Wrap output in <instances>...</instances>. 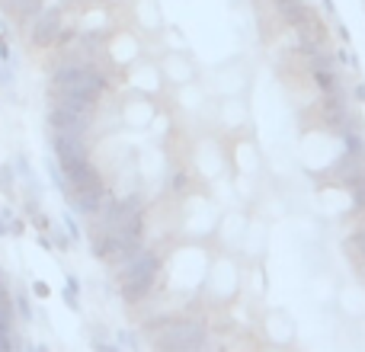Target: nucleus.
Returning <instances> with one entry per match:
<instances>
[{
  "mask_svg": "<svg viewBox=\"0 0 365 352\" xmlns=\"http://www.w3.org/2000/svg\"><path fill=\"white\" fill-rule=\"evenodd\" d=\"M247 224H250V212H247V208H225V212H218V221H215V227H212L208 244H212L215 250L240 253L244 250Z\"/></svg>",
  "mask_w": 365,
  "mask_h": 352,
  "instance_id": "obj_13",
  "label": "nucleus"
},
{
  "mask_svg": "<svg viewBox=\"0 0 365 352\" xmlns=\"http://www.w3.org/2000/svg\"><path fill=\"white\" fill-rule=\"evenodd\" d=\"M119 77H122V83H125V90H138V93H148V96L167 93L164 77H160V68H158V58H151V55H141L138 61L128 64Z\"/></svg>",
  "mask_w": 365,
  "mask_h": 352,
  "instance_id": "obj_15",
  "label": "nucleus"
},
{
  "mask_svg": "<svg viewBox=\"0 0 365 352\" xmlns=\"http://www.w3.org/2000/svg\"><path fill=\"white\" fill-rule=\"evenodd\" d=\"M138 176L164 180L167 176V154L160 147H141L138 151Z\"/></svg>",
  "mask_w": 365,
  "mask_h": 352,
  "instance_id": "obj_19",
  "label": "nucleus"
},
{
  "mask_svg": "<svg viewBox=\"0 0 365 352\" xmlns=\"http://www.w3.org/2000/svg\"><path fill=\"white\" fill-rule=\"evenodd\" d=\"M205 119L212 122V128L218 135H234V132H244L250 128L253 113H250V100L247 93H231V96H212L208 103V113Z\"/></svg>",
  "mask_w": 365,
  "mask_h": 352,
  "instance_id": "obj_10",
  "label": "nucleus"
},
{
  "mask_svg": "<svg viewBox=\"0 0 365 352\" xmlns=\"http://www.w3.org/2000/svg\"><path fill=\"white\" fill-rule=\"evenodd\" d=\"M158 349H177V352H195L208 346V327L199 317H167L158 323L154 333Z\"/></svg>",
  "mask_w": 365,
  "mask_h": 352,
  "instance_id": "obj_6",
  "label": "nucleus"
},
{
  "mask_svg": "<svg viewBox=\"0 0 365 352\" xmlns=\"http://www.w3.org/2000/svg\"><path fill=\"white\" fill-rule=\"evenodd\" d=\"M106 6H125V0H103Z\"/></svg>",
  "mask_w": 365,
  "mask_h": 352,
  "instance_id": "obj_24",
  "label": "nucleus"
},
{
  "mask_svg": "<svg viewBox=\"0 0 365 352\" xmlns=\"http://www.w3.org/2000/svg\"><path fill=\"white\" fill-rule=\"evenodd\" d=\"M55 32H58V13H48V16L42 19V26H38V38H42V42H48Z\"/></svg>",
  "mask_w": 365,
  "mask_h": 352,
  "instance_id": "obj_22",
  "label": "nucleus"
},
{
  "mask_svg": "<svg viewBox=\"0 0 365 352\" xmlns=\"http://www.w3.org/2000/svg\"><path fill=\"white\" fill-rule=\"evenodd\" d=\"M225 154H227V176H253V180H259L266 157L253 128L225 135Z\"/></svg>",
  "mask_w": 365,
  "mask_h": 352,
  "instance_id": "obj_8",
  "label": "nucleus"
},
{
  "mask_svg": "<svg viewBox=\"0 0 365 352\" xmlns=\"http://www.w3.org/2000/svg\"><path fill=\"white\" fill-rule=\"evenodd\" d=\"M359 100H365V87H359Z\"/></svg>",
  "mask_w": 365,
  "mask_h": 352,
  "instance_id": "obj_25",
  "label": "nucleus"
},
{
  "mask_svg": "<svg viewBox=\"0 0 365 352\" xmlns=\"http://www.w3.org/2000/svg\"><path fill=\"white\" fill-rule=\"evenodd\" d=\"M215 247L208 240H182L177 237L167 250H160V279L167 295L173 298H199L202 279H205L208 259Z\"/></svg>",
  "mask_w": 365,
  "mask_h": 352,
  "instance_id": "obj_1",
  "label": "nucleus"
},
{
  "mask_svg": "<svg viewBox=\"0 0 365 352\" xmlns=\"http://www.w3.org/2000/svg\"><path fill=\"white\" fill-rule=\"evenodd\" d=\"M253 68L247 58H227L208 74V93L212 96H231V93H250Z\"/></svg>",
  "mask_w": 365,
  "mask_h": 352,
  "instance_id": "obj_11",
  "label": "nucleus"
},
{
  "mask_svg": "<svg viewBox=\"0 0 365 352\" xmlns=\"http://www.w3.org/2000/svg\"><path fill=\"white\" fill-rule=\"evenodd\" d=\"M349 244H353V250H356V259H359V266H362V272H365V231H359V234H356V237L349 240Z\"/></svg>",
  "mask_w": 365,
  "mask_h": 352,
  "instance_id": "obj_23",
  "label": "nucleus"
},
{
  "mask_svg": "<svg viewBox=\"0 0 365 352\" xmlns=\"http://www.w3.org/2000/svg\"><path fill=\"white\" fill-rule=\"evenodd\" d=\"M186 164H189V173H192L202 186H215L218 180H227L225 135H218L215 128L199 132L192 141H189Z\"/></svg>",
  "mask_w": 365,
  "mask_h": 352,
  "instance_id": "obj_5",
  "label": "nucleus"
},
{
  "mask_svg": "<svg viewBox=\"0 0 365 352\" xmlns=\"http://www.w3.org/2000/svg\"><path fill=\"white\" fill-rule=\"evenodd\" d=\"M244 295V257L231 250H215L202 279L199 298L215 311H227Z\"/></svg>",
  "mask_w": 365,
  "mask_h": 352,
  "instance_id": "obj_2",
  "label": "nucleus"
},
{
  "mask_svg": "<svg viewBox=\"0 0 365 352\" xmlns=\"http://www.w3.org/2000/svg\"><path fill=\"white\" fill-rule=\"evenodd\" d=\"M336 308L349 321H362L365 317V282H346L336 289Z\"/></svg>",
  "mask_w": 365,
  "mask_h": 352,
  "instance_id": "obj_18",
  "label": "nucleus"
},
{
  "mask_svg": "<svg viewBox=\"0 0 365 352\" xmlns=\"http://www.w3.org/2000/svg\"><path fill=\"white\" fill-rule=\"evenodd\" d=\"M158 68H160V77H164L167 90H180V87H189V83L202 81V68H199V61H195V55L180 48V45L167 48L164 55L158 58Z\"/></svg>",
  "mask_w": 365,
  "mask_h": 352,
  "instance_id": "obj_12",
  "label": "nucleus"
},
{
  "mask_svg": "<svg viewBox=\"0 0 365 352\" xmlns=\"http://www.w3.org/2000/svg\"><path fill=\"white\" fill-rule=\"evenodd\" d=\"M10 323H13V311H10V298H6V289L0 282V349L10 346Z\"/></svg>",
  "mask_w": 365,
  "mask_h": 352,
  "instance_id": "obj_21",
  "label": "nucleus"
},
{
  "mask_svg": "<svg viewBox=\"0 0 365 352\" xmlns=\"http://www.w3.org/2000/svg\"><path fill=\"white\" fill-rule=\"evenodd\" d=\"M177 237L182 240H208L212 227L218 221V202L208 192V186L195 182L192 189H186L182 195H177Z\"/></svg>",
  "mask_w": 365,
  "mask_h": 352,
  "instance_id": "obj_3",
  "label": "nucleus"
},
{
  "mask_svg": "<svg viewBox=\"0 0 365 352\" xmlns=\"http://www.w3.org/2000/svg\"><path fill=\"white\" fill-rule=\"evenodd\" d=\"M269 4L276 6L279 13H282V19H285V23H289V26H292V23H298V19H302L304 13L311 10V6H308V0H269Z\"/></svg>",
  "mask_w": 365,
  "mask_h": 352,
  "instance_id": "obj_20",
  "label": "nucleus"
},
{
  "mask_svg": "<svg viewBox=\"0 0 365 352\" xmlns=\"http://www.w3.org/2000/svg\"><path fill=\"white\" fill-rule=\"evenodd\" d=\"M141 55H145V38H141L132 26H113V29L100 38V58H103V64H106V71H113L115 77L132 61H138Z\"/></svg>",
  "mask_w": 365,
  "mask_h": 352,
  "instance_id": "obj_7",
  "label": "nucleus"
},
{
  "mask_svg": "<svg viewBox=\"0 0 365 352\" xmlns=\"http://www.w3.org/2000/svg\"><path fill=\"white\" fill-rule=\"evenodd\" d=\"M160 279V250H151V247H135L125 259L119 263V291L128 304L148 301L151 291L158 289Z\"/></svg>",
  "mask_w": 365,
  "mask_h": 352,
  "instance_id": "obj_4",
  "label": "nucleus"
},
{
  "mask_svg": "<svg viewBox=\"0 0 365 352\" xmlns=\"http://www.w3.org/2000/svg\"><path fill=\"white\" fill-rule=\"evenodd\" d=\"M266 247H269V221L257 218V214L250 212V224H247V237H244V250H240V257L244 259H263Z\"/></svg>",
  "mask_w": 365,
  "mask_h": 352,
  "instance_id": "obj_17",
  "label": "nucleus"
},
{
  "mask_svg": "<svg viewBox=\"0 0 365 352\" xmlns=\"http://www.w3.org/2000/svg\"><path fill=\"white\" fill-rule=\"evenodd\" d=\"M257 330L266 346H272V349H292L298 340V321L285 308H263L259 311Z\"/></svg>",
  "mask_w": 365,
  "mask_h": 352,
  "instance_id": "obj_14",
  "label": "nucleus"
},
{
  "mask_svg": "<svg viewBox=\"0 0 365 352\" xmlns=\"http://www.w3.org/2000/svg\"><path fill=\"white\" fill-rule=\"evenodd\" d=\"M128 6V26L141 38H160L167 32V16L160 0H125Z\"/></svg>",
  "mask_w": 365,
  "mask_h": 352,
  "instance_id": "obj_16",
  "label": "nucleus"
},
{
  "mask_svg": "<svg viewBox=\"0 0 365 352\" xmlns=\"http://www.w3.org/2000/svg\"><path fill=\"white\" fill-rule=\"evenodd\" d=\"M160 96H148V93H138V90H125L119 100V106H115V113H119V125L125 128V132H151L154 125H158L160 119Z\"/></svg>",
  "mask_w": 365,
  "mask_h": 352,
  "instance_id": "obj_9",
  "label": "nucleus"
}]
</instances>
